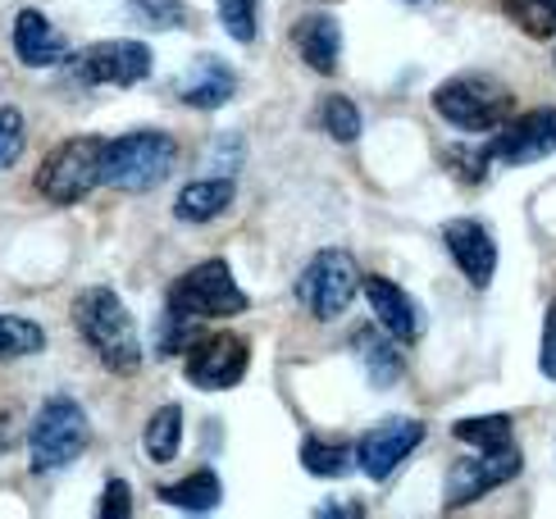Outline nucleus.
I'll list each match as a JSON object with an SVG mask.
<instances>
[{
	"label": "nucleus",
	"mask_w": 556,
	"mask_h": 519,
	"mask_svg": "<svg viewBox=\"0 0 556 519\" xmlns=\"http://www.w3.org/2000/svg\"><path fill=\"white\" fill-rule=\"evenodd\" d=\"M78 333L91 351H97V360L114 374H137L147 360L128 305L110 288H91L78 296Z\"/></svg>",
	"instance_id": "f257e3e1"
},
{
	"label": "nucleus",
	"mask_w": 556,
	"mask_h": 519,
	"mask_svg": "<svg viewBox=\"0 0 556 519\" xmlns=\"http://www.w3.org/2000/svg\"><path fill=\"white\" fill-rule=\"evenodd\" d=\"M174 164H178V141L169 132H160V128L124 132L105 141L101 182L119 187V192H155L174 174Z\"/></svg>",
	"instance_id": "f03ea898"
},
{
	"label": "nucleus",
	"mask_w": 556,
	"mask_h": 519,
	"mask_svg": "<svg viewBox=\"0 0 556 519\" xmlns=\"http://www.w3.org/2000/svg\"><path fill=\"white\" fill-rule=\"evenodd\" d=\"M511 87H502L489 74H456L433 87V110L456 128V132H497L511 119Z\"/></svg>",
	"instance_id": "7ed1b4c3"
},
{
	"label": "nucleus",
	"mask_w": 556,
	"mask_h": 519,
	"mask_svg": "<svg viewBox=\"0 0 556 519\" xmlns=\"http://www.w3.org/2000/svg\"><path fill=\"white\" fill-rule=\"evenodd\" d=\"M91 442V419L74 396H51L37 410L28 429V460L37 474H55V469L74 465Z\"/></svg>",
	"instance_id": "20e7f679"
},
{
	"label": "nucleus",
	"mask_w": 556,
	"mask_h": 519,
	"mask_svg": "<svg viewBox=\"0 0 556 519\" xmlns=\"http://www.w3.org/2000/svg\"><path fill=\"white\" fill-rule=\"evenodd\" d=\"M101 164H105V137L97 132L68 137L41 160L37 192L55 205H78L83 197H91L101 187Z\"/></svg>",
	"instance_id": "39448f33"
},
{
	"label": "nucleus",
	"mask_w": 556,
	"mask_h": 519,
	"mask_svg": "<svg viewBox=\"0 0 556 519\" xmlns=\"http://www.w3.org/2000/svg\"><path fill=\"white\" fill-rule=\"evenodd\" d=\"M251 311V296L238 288L228 260H201L169 288V315L182 319H228Z\"/></svg>",
	"instance_id": "423d86ee"
},
{
	"label": "nucleus",
	"mask_w": 556,
	"mask_h": 519,
	"mask_svg": "<svg viewBox=\"0 0 556 519\" xmlns=\"http://www.w3.org/2000/svg\"><path fill=\"white\" fill-rule=\"evenodd\" d=\"M361 292V269L346 251H319L296 278V301L315 319H338Z\"/></svg>",
	"instance_id": "0eeeda50"
},
{
	"label": "nucleus",
	"mask_w": 556,
	"mask_h": 519,
	"mask_svg": "<svg viewBox=\"0 0 556 519\" xmlns=\"http://www.w3.org/2000/svg\"><path fill=\"white\" fill-rule=\"evenodd\" d=\"M68 74L87 87H137L151 78V46L132 37L83 46L78 55H68Z\"/></svg>",
	"instance_id": "6e6552de"
},
{
	"label": "nucleus",
	"mask_w": 556,
	"mask_h": 519,
	"mask_svg": "<svg viewBox=\"0 0 556 519\" xmlns=\"http://www.w3.org/2000/svg\"><path fill=\"white\" fill-rule=\"evenodd\" d=\"M520 474V452L511 442H502V446H489V452H479L470 460H456L447 469V488H443V506L447 510H466L475 506L479 497H489L493 488L502 483H511Z\"/></svg>",
	"instance_id": "1a4fd4ad"
},
{
	"label": "nucleus",
	"mask_w": 556,
	"mask_h": 519,
	"mask_svg": "<svg viewBox=\"0 0 556 519\" xmlns=\"http://www.w3.org/2000/svg\"><path fill=\"white\" fill-rule=\"evenodd\" d=\"M188 383L205 388V392H224V388H238L251 369V346L238 333H201L188 351Z\"/></svg>",
	"instance_id": "9d476101"
},
{
	"label": "nucleus",
	"mask_w": 556,
	"mask_h": 519,
	"mask_svg": "<svg viewBox=\"0 0 556 519\" xmlns=\"http://www.w3.org/2000/svg\"><path fill=\"white\" fill-rule=\"evenodd\" d=\"M483 155L489 164H539L556 155V110H529L520 119H506Z\"/></svg>",
	"instance_id": "9b49d317"
},
{
	"label": "nucleus",
	"mask_w": 556,
	"mask_h": 519,
	"mask_svg": "<svg viewBox=\"0 0 556 519\" xmlns=\"http://www.w3.org/2000/svg\"><path fill=\"white\" fill-rule=\"evenodd\" d=\"M420 442H425L420 419H383L356 442V465L375 483H383V479H392V469H397Z\"/></svg>",
	"instance_id": "f8f14e48"
},
{
	"label": "nucleus",
	"mask_w": 556,
	"mask_h": 519,
	"mask_svg": "<svg viewBox=\"0 0 556 519\" xmlns=\"http://www.w3.org/2000/svg\"><path fill=\"white\" fill-rule=\"evenodd\" d=\"M443 246L456 260V269L466 274L470 288H489L493 274H497V242L493 232L483 228L479 219H447L443 224Z\"/></svg>",
	"instance_id": "ddd939ff"
},
{
	"label": "nucleus",
	"mask_w": 556,
	"mask_h": 519,
	"mask_svg": "<svg viewBox=\"0 0 556 519\" xmlns=\"http://www.w3.org/2000/svg\"><path fill=\"white\" fill-rule=\"evenodd\" d=\"M361 288H365L369 305H375V319H379L397 342H415V338L425 333V315H420V305L410 301L406 288H397V282L383 278V274L361 278Z\"/></svg>",
	"instance_id": "4468645a"
},
{
	"label": "nucleus",
	"mask_w": 556,
	"mask_h": 519,
	"mask_svg": "<svg viewBox=\"0 0 556 519\" xmlns=\"http://www.w3.org/2000/svg\"><path fill=\"white\" fill-rule=\"evenodd\" d=\"M233 91H238V74L224 60H211V55H201L188 74L174 83V97L192 110H219V105L233 101Z\"/></svg>",
	"instance_id": "2eb2a0df"
},
{
	"label": "nucleus",
	"mask_w": 556,
	"mask_h": 519,
	"mask_svg": "<svg viewBox=\"0 0 556 519\" xmlns=\"http://www.w3.org/2000/svg\"><path fill=\"white\" fill-rule=\"evenodd\" d=\"M14 55L28 68H55L68 60V41L51 28V18L41 10H23L14 18Z\"/></svg>",
	"instance_id": "dca6fc26"
},
{
	"label": "nucleus",
	"mask_w": 556,
	"mask_h": 519,
	"mask_svg": "<svg viewBox=\"0 0 556 519\" xmlns=\"http://www.w3.org/2000/svg\"><path fill=\"white\" fill-rule=\"evenodd\" d=\"M296 51L306 60L315 74H338V60H342V28L333 14H306L296 23Z\"/></svg>",
	"instance_id": "f3484780"
},
{
	"label": "nucleus",
	"mask_w": 556,
	"mask_h": 519,
	"mask_svg": "<svg viewBox=\"0 0 556 519\" xmlns=\"http://www.w3.org/2000/svg\"><path fill=\"white\" fill-rule=\"evenodd\" d=\"M233 197H238L233 178H197V182H188V187L178 192L174 215H178L182 224H211V219L224 215L228 205H233Z\"/></svg>",
	"instance_id": "a211bd4d"
},
{
	"label": "nucleus",
	"mask_w": 556,
	"mask_h": 519,
	"mask_svg": "<svg viewBox=\"0 0 556 519\" xmlns=\"http://www.w3.org/2000/svg\"><path fill=\"white\" fill-rule=\"evenodd\" d=\"M356 351H361V365H365V374H369V383H375V388H392L406 374L402 346H397V338H392L383 324L379 328H361Z\"/></svg>",
	"instance_id": "6ab92c4d"
},
{
	"label": "nucleus",
	"mask_w": 556,
	"mask_h": 519,
	"mask_svg": "<svg viewBox=\"0 0 556 519\" xmlns=\"http://www.w3.org/2000/svg\"><path fill=\"white\" fill-rule=\"evenodd\" d=\"M160 502L174 506V510H192V515H205V510H215L224 502V483L215 469H197V474H188L182 483L174 488H160Z\"/></svg>",
	"instance_id": "aec40b11"
},
{
	"label": "nucleus",
	"mask_w": 556,
	"mask_h": 519,
	"mask_svg": "<svg viewBox=\"0 0 556 519\" xmlns=\"http://www.w3.org/2000/svg\"><path fill=\"white\" fill-rule=\"evenodd\" d=\"M301 465H306V474H315V479H342L356 469V446L306 438L301 442Z\"/></svg>",
	"instance_id": "412c9836"
},
{
	"label": "nucleus",
	"mask_w": 556,
	"mask_h": 519,
	"mask_svg": "<svg viewBox=\"0 0 556 519\" xmlns=\"http://www.w3.org/2000/svg\"><path fill=\"white\" fill-rule=\"evenodd\" d=\"M142 442H147V456H151L155 465H169V460L178 456V446H182V410H178V406H160V410L147 419Z\"/></svg>",
	"instance_id": "4be33fe9"
},
{
	"label": "nucleus",
	"mask_w": 556,
	"mask_h": 519,
	"mask_svg": "<svg viewBox=\"0 0 556 519\" xmlns=\"http://www.w3.org/2000/svg\"><path fill=\"white\" fill-rule=\"evenodd\" d=\"M46 346V328L23 315H0V360H23L37 356Z\"/></svg>",
	"instance_id": "5701e85b"
},
{
	"label": "nucleus",
	"mask_w": 556,
	"mask_h": 519,
	"mask_svg": "<svg viewBox=\"0 0 556 519\" xmlns=\"http://www.w3.org/2000/svg\"><path fill=\"white\" fill-rule=\"evenodd\" d=\"M452 438L475 446V452H489V446L511 442V415H475V419H456Z\"/></svg>",
	"instance_id": "b1692460"
},
{
	"label": "nucleus",
	"mask_w": 556,
	"mask_h": 519,
	"mask_svg": "<svg viewBox=\"0 0 556 519\" xmlns=\"http://www.w3.org/2000/svg\"><path fill=\"white\" fill-rule=\"evenodd\" d=\"M506 18H516V28L525 37H556V0H502Z\"/></svg>",
	"instance_id": "393cba45"
},
{
	"label": "nucleus",
	"mask_w": 556,
	"mask_h": 519,
	"mask_svg": "<svg viewBox=\"0 0 556 519\" xmlns=\"http://www.w3.org/2000/svg\"><path fill=\"white\" fill-rule=\"evenodd\" d=\"M319 124H324V132H329L333 141L352 147V141L361 137V110H356V101H346V97H324Z\"/></svg>",
	"instance_id": "a878e982"
},
{
	"label": "nucleus",
	"mask_w": 556,
	"mask_h": 519,
	"mask_svg": "<svg viewBox=\"0 0 556 519\" xmlns=\"http://www.w3.org/2000/svg\"><path fill=\"white\" fill-rule=\"evenodd\" d=\"M219 23L233 41H256L261 33V0H219Z\"/></svg>",
	"instance_id": "bb28decb"
},
{
	"label": "nucleus",
	"mask_w": 556,
	"mask_h": 519,
	"mask_svg": "<svg viewBox=\"0 0 556 519\" xmlns=\"http://www.w3.org/2000/svg\"><path fill=\"white\" fill-rule=\"evenodd\" d=\"M23 141H28V128H23V114L14 105L0 110V174L23 155Z\"/></svg>",
	"instance_id": "cd10ccee"
},
{
	"label": "nucleus",
	"mask_w": 556,
	"mask_h": 519,
	"mask_svg": "<svg viewBox=\"0 0 556 519\" xmlns=\"http://www.w3.org/2000/svg\"><path fill=\"white\" fill-rule=\"evenodd\" d=\"M132 14H142L151 28H182L188 23V10H182V0H128Z\"/></svg>",
	"instance_id": "c85d7f7f"
},
{
	"label": "nucleus",
	"mask_w": 556,
	"mask_h": 519,
	"mask_svg": "<svg viewBox=\"0 0 556 519\" xmlns=\"http://www.w3.org/2000/svg\"><path fill=\"white\" fill-rule=\"evenodd\" d=\"M97 515H101V519H128V515H132V492H128V483H124V479L105 483Z\"/></svg>",
	"instance_id": "c756f323"
},
{
	"label": "nucleus",
	"mask_w": 556,
	"mask_h": 519,
	"mask_svg": "<svg viewBox=\"0 0 556 519\" xmlns=\"http://www.w3.org/2000/svg\"><path fill=\"white\" fill-rule=\"evenodd\" d=\"M539 369H543V379H552V383H556V296H552V305H547V319H543Z\"/></svg>",
	"instance_id": "7c9ffc66"
},
{
	"label": "nucleus",
	"mask_w": 556,
	"mask_h": 519,
	"mask_svg": "<svg viewBox=\"0 0 556 519\" xmlns=\"http://www.w3.org/2000/svg\"><path fill=\"white\" fill-rule=\"evenodd\" d=\"M315 515H365V506H319Z\"/></svg>",
	"instance_id": "2f4dec72"
},
{
	"label": "nucleus",
	"mask_w": 556,
	"mask_h": 519,
	"mask_svg": "<svg viewBox=\"0 0 556 519\" xmlns=\"http://www.w3.org/2000/svg\"><path fill=\"white\" fill-rule=\"evenodd\" d=\"M10 446V415H0V452Z\"/></svg>",
	"instance_id": "473e14b6"
},
{
	"label": "nucleus",
	"mask_w": 556,
	"mask_h": 519,
	"mask_svg": "<svg viewBox=\"0 0 556 519\" xmlns=\"http://www.w3.org/2000/svg\"><path fill=\"white\" fill-rule=\"evenodd\" d=\"M552 64H556V60H552Z\"/></svg>",
	"instance_id": "72a5a7b5"
}]
</instances>
